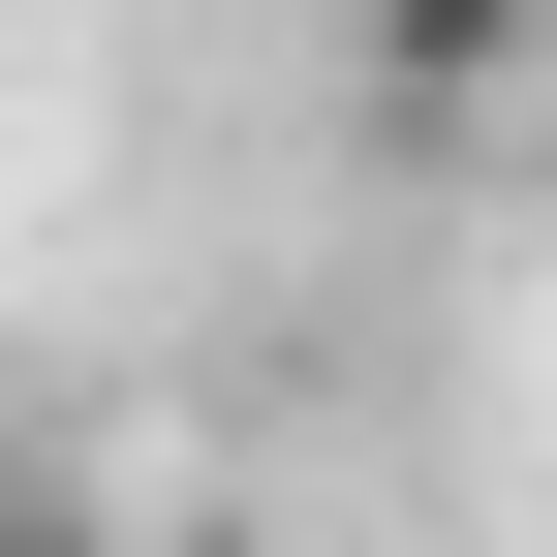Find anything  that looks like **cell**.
<instances>
[{
	"label": "cell",
	"instance_id": "cell-1",
	"mask_svg": "<svg viewBox=\"0 0 557 557\" xmlns=\"http://www.w3.org/2000/svg\"><path fill=\"white\" fill-rule=\"evenodd\" d=\"M341 62H372V124H496L557 62V0H341Z\"/></svg>",
	"mask_w": 557,
	"mask_h": 557
},
{
	"label": "cell",
	"instance_id": "cell-2",
	"mask_svg": "<svg viewBox=\"0 0 557 557\" xmlns=\"http://www.w3.org/2000/svg\"><path fill=\"white\" fill-rule=\"evenodd\" d=\"M0 557H62V527H0Z\"/></svg>",
	"mask_w": 557,
	"mask_h": 557
}]
</instances>
